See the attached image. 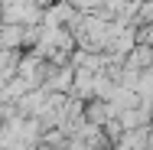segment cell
<instances>
[{
    "label": "cell",
    "mask_w": 153,
    "mask_h": 150,
    "mask_svg": "<svg viewBox=\"0 0 153 150\" xmlns=\"http://www.w3.org/2000/svg\"><path fill=\"white\" fill-rule=\"evenodd\" d=\"M65 3H68V7H75L78 13H88V10H98V3H101V0H65Z\"/></svg>",
    "instance_id": "6da1fadb"
}]
</instances>
